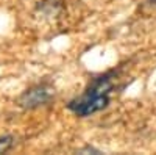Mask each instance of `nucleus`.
I'll return each mask as SVG.
<instances>
[{"label": "nucleus", "mask_w": 156, "mask_h": 155, "mask_svg": "<svg viewBox=\"0 0 156 155\" xmlns=\"http://www.w3.org/2000/svg\"><path fill=\"white\" fill-rule=\"evenodd\" d=\"M111 85L108 82V79H100L98 82L94 83V86L76 102L70 103V108L80 116H87L92 114L98 110H103L108 105V94H109Z\"/></svg>", "instance_id": "1"}, {"label": "nucleus", "mask_w": 156, "mask_h": 155, "mask_svg": "<svg viewBox=\"0 0 156 155\" xmlns=\"http://www.w3.org/2000/svg\"><path fill=\"white\" fill-rule=\"evenodd\" d=\"M11 144H12V141H11V138H9V136L2 138V139H0V153L6 152V150L11 147Z\"/></svg>", "instance_id": "2"}]
</instances>
